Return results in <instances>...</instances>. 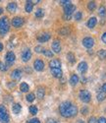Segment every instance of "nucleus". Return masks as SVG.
<instances>
[{
	"label": "nucleus",
	"instance_id": "obj_1",
	"mask_svg": "<svg viewBox=\"0 0 106 123\" xmlns=\"http://www.w3.org/2000/svg\"><path fill=\"white\" fill-rule=\"evenodd\" d=\"M59 112L63 117L71 118L77 115L78 107L71 101H64L59 105Z\"/></svg>",
	"mask_w": 106,
	"mask_h": 123
},
{
	"label": "nucleus",
	"instance_id": "obj_2",
	"mask_svg": "<svg viewBox=\"0 0 106 123\" xmlns=\"http://www.w3.org/2000/svg\"><path fill=\"white\" fill-rule=\"evenodd\" d=\"M9 30H10V25H9L8 18L4 16L0 19V35L1 36L6 35L9 32Z\"/></svg>",
	"mask_w": 106,
	"mask_h": 123
},
{
	"label": "nucleus",
	"instance_id": "obj_3",
	"mask_svg": "<svg viewBox=\"0 0 106 123\" xmlns=\"http://www.w3.org/2000/svg\"><path fill=\"white\" fill-rule=\"evenodd\" d=\"M79 98L82 102L88 104V102H89L90 99H91V95H90L89 92L87 91V90H81L80 93H79Z\"/></svg>",
	"mask_w": 106,
	"mask_h": 123
},
{
	"label": "nucleus",
	"instance_id": "obj_4",
	"mask_svg": "<svg viewBox=\"0 0 106 123\" xmlns=\"http://www.w3.org/2000/svg\"><path fill=\"white\" fill-rule=\"evenodd\" d=\"M5 59H6V62H7V67L12 65L14 62H15V59H16V55L13 51H8L6 53V56H5Z\"/></svg>",
	"mask_w": 106,
	"mask_h": 123
},
{
	"label": "nucleus",
	"instance_id": "obj_5",
	"mask_svg": "<svg viewBox=\"0 0 106 123\" xmlns=\"http://www.w3.org/2000/svg\"><path fill=\"white\" fill-rule=\"evenodd\" d=\"M82 45L84 47H87L88 49H90L93 45H94V39L93 37H87L82 39Z\"/></svg>",
	"mask_w": 106,
	"mask_h": 123
},
{
	"label": "nucleus",
	"instance_id": "obj_6",
	"mask_svg": "<svg viewBox=\"0 0 106 123\" xmlns=\"http://www.w3.org/2000/svg\"><path fill=\"white\" fill-rule=\"evenodd\" d=\"M11 24L15 28H21L25 24V21H24V19L22 17H15V18H13Z\"/></svg>",
	"mask_w": 106,
	"mask_h": 123
},
{
	"label": "nucleus",
	"instance_id": "obj_7",
	"mask_svg": "<svg viewBox=\"0 0 106 123\" xmlns=\"http://www.w3.org/2000/svg\"><path fill=\"white\" fill-rule=\"evenodd\" d=\"M51 35L49 33H41L37 36V40L39 43H46L50 39Z\"/></svg>",
	"mask_w": 106,
	"mask_h": 123
},
{
	"label": "nucleus",
	"instance_id": "obj_8",
	"mask_svg": "<svg viewBox=\"0 0 106 123\" xmlns=\"http://www.w3.org/2000/svg\"><path fill=\"white\" fill-rule=\"evenodd\" d=\"M34 68H35V70L40 72V71L44 69V62L41 59H36L34 62Z\"/></svg>",
	"mask_w": 106,
	"mask_h": 123
},
{
	"label": "nucleus",
	"instance_id": "obj_9",
	"mask_svg": "<svg viewBox=\"0 0 106 123\" xmlns=\"http://www.w3.org/2000/svg\"><path fill=\"white\" fill-rule=\"evenodd\" d=\"M31 58V51L29 48H26L22 52V60L24 62H28V61Z\"/></svg>",
	"mask_w": 106,
	"mask_h": 123
},
{
	"label": "nucleus",
	"instance_id": "obj_10",
	"mask_svg": "<svg viewBox=\"0 0 106 123\" xmlns=\"http://www.w3.org/2000/svg\"><path fill=\"white\" fill-rule=\"evenodd\" d=\"M76 10V6L73 4H69L67 6L64 7V14L68 15V16H72V14L74 13V11Z\"/></svg>",
	"mask_w": 106,
	"mask_h": 123
},
{
	"label": "nucleus",
	"instance_id": "obj_11",
	"mask_svg": "<svg viewBox=\"0 0 106 123\" xmlns=\"http://www.w3.org/2000/svg\"><path fill=\"white\" fill-rule=\"evenodd\" d=\"M52 50H53V52H55V53H60V51H61V43L58 39H55L54 42L52 43Z\"/></svg>",
	"mask_w": 106,
	"mask_h": 123
},
{
	"label": "nucleus",
	"instance_id": "obj_12",
	"mask_svg": "<svg viewBox=\"0 0 106 123\" xmlns=\"http://www.w3.org/2000/svg\"><path fill=\"white\" fill-rule=\"evenodd\" d=\"M51 74L54 78L60 79L63 77V71L61 70V68H53L51 69Z\"/></svg>",
	"mask_w": 106,
	"mask_h": 123
},
{
	"label": "nucleus",
	"instance_id": "obj_13",
	"mask_svg": "<svg viewBox=\"0 0 106 123\" xmlns=\"http://www.w3.org/2000/svg\"><path fill=\"white\" fill-rule=\"evenodd\" d=\"M88 63L86 62V61H82V62L78 65V70L80 71L82 74L86 73L88 71Z\"/></svg>",
	"mask_w": 106,
	"mask_h": 123
},
{
	"label": "nucleus",
	"instance_id": "obj_14",
	"mask_svg": "<svg viewBox=\"0 0 106 123\" xmlns=\"http://www.w3.org/2000/svg\"><path fill=\"white\" fill-rule=\"evenodd\" d=\"M21 77H22V70L20 69H15L12 71L11 73V78L14 80H20Z\"/></svg>",
	"mask_w": 106,
	"mask_h": 123
},
{
	"label": "nucleus",
	"instance_id": "obj_15",
	"mask_svg": "<svg viewBox=\"0 0 106 123\" xmlns=\"http://www.w3.org/2000/svg\"><path fill=\"white\" fill-rule=\"evenodd\" d=\"M49 67H50V69L61 68V61L59 59H52L49 62Z\"/></svg>",
	"mask_w": 106,
	"mask_h": 123
},
{
	"label": "nucleus",
	"instance_id": "obj_16",
	"mask_svg": "<svg viewBox=\"0 0 106 123\" xmlns=\"http://www.w3.org/2000/svg\"><path fill=\"white\" fill-rule=\"evenodd\" d=\"M17 8H18V5L16 2H10L7 5V11L10 13H14L17 11Z\"/></svg>",
	"mask_w": 106,
	"mask_h": 123
},
{
	"label": "nucleus",
	"instance_id": "obj_17",
	"mask_svg": "<svg viewBox=\"0 0 106 123\" xmlns=\"http://www.w3.org/2000/svg\"><path fill=\"white\" fill-rule=\"evenodd\" d=\"M96 24H97V19L95 17H91L90 19H88V21L87 23V26L89 29H93L95 26H96Z\"/></svg>",
	"mask_w": 106,
	"mask_h": 123
},
{
	"label": "nucleus",
	"instance_id": "obj_18",
	"mask_svg": "<svg viewBox=\"0 0 106 123\" xmlns=\"http://www.w3.org/2000/svg\"><path fill=\"white\" fill-rule=\"evenodd\" d=\"M9 121H10V116L8 114V111L0 114V122L1 123H9Z\"/></svg>",
	"mask_w": 106,
	"mask_h": 123
},
{
	"label": "nucleus",
	"instance_id": "obj_19",
	"mask_svg": "<svg viewBox=\"0 0 106 123\" xmlns=\"http://www.w3.org/2000/svg\"><path fill=\"white\" fill-rule=\"evenodd\" d=\"M79 81H80V79H79V76L78 75H76V74H73L72 76H71V78H70V84L72 85V86H76L78 83H79Z\"/></svg>",
	"mask_w": 106,
	"mask_h": 123
},
{
	"label": "nucleus",
	"instance_id": "obj_20",
	"mask_svg": "<svg viewBox=\"0 0 106 123\" xmlns=\"http://www.w3.org/2000/svg\"><path fill=\"white\" fill-rule=\"evenodd\" d=\"M44 95H45V90H44V88H43V87H39V88L37 89V91H36V97H37L39 99H41V98H44Z\"/></svg>",
	"mask_w": 106,
	"mask_h": 123
},
{
	"label": "nucleus",
	"instance_id": "obj_21",
	"mask_svg": "<svg viewBox=\"0 0 106 123\" xmlns=\"http://www.w3.org/2000/svg\"><path fill=\"white\" fill-rule=\"evenodd\" d=\"M21 110H22V105L20 104H14L13 106H12V111L14 112L15 114H19Z\"/></svg>",
	"mask_w": 106,
	"mask_h": 123
},
{
	"label": "nucleus",
	"instance_id": "obj_22",
	"mask_svg": "<svg viewBox=\"0 0 106 123\" xmlns=\"http://www.w3.org/2000/svg\"><path fill=\"white\" fill-rule=\"evenodd\" d=\"M33 9H34V4H33V2H31V1H27L26 6H25V10H26V12L30 13L31 11H33Z\"/></svg>",
	"mask_w": 106,
	"mask_h": 123
},
{
	"label": "nucleus",
	"instance_id": "obj_23",
	"mask_svg": "<svg viewBox=\"0 0 106 123\" xmlns=\"http://www.w3.org/2000/svg\"><path fill=\"white\" fill-rule=\"evenodd\" d=\"M20 90H21V92H23V93H28L29 90V87L27 83H22L20 85Z\"/></svg>",
	"mask_w": 106,
	"mask_h": 123
},
{
	"label": "nucleus",
	"instance_id": "obj_24",
	"mask_svg": "<svg viewBox=\"0 0 106 123\" xmlns=\"http://www.w3.org/2000/svg\"><path fill=\"white\" fill-rule=\"evenodd\" d=\"M98 15L102 18H105L106 17V8L104 6H100L98 8Z\"/></svg>",
	"mask_w": 106,
	"mask_h": 123
},
{
	"label": "nucleus",
	"instance_id": "obj_25",
	"mask_svg": "<svg viewBox=\"0 0 106 123\" xmlns=\"http://www.w3.org/2000/svg\"><path fill=\"white\" fill-rule=\"evenodd\" d=\"M67 59L70 63H75V61H76V58H75V54L72 53V52H68L67 53Z\"/></svg>",
	"mask_w": 106,
	"mask_h": 123
},
{
	"label": "nucleus",
	"instance_id": "obj_26",
	"mask_svg": "<svg viewBox=\"0 0 106 123\" xmlns=\"http://www.w3.org/2000/svg\"><path fill=\"white\" fill-rule=\"evenodd\" d=\"M70 29L68 28V27H64V28H62L60 31H59V33H60V35H62V36H68L69 34H70Z\"/></svg>",
	"mask_w": 106,
	"mask_h": 123
},
{
	"label": "nucleus",
	"instance_id": "obj_27",
	"mask_svg": "<svg viewBox=\"0 0 106 123\" xmlns=\"http://www.w3.org/2000/svg\"><path fill=\"white\" fill-rule=\"evenodd\" d=\"M97 55H98L99 59H101V60L106 59V50L105 49H100L97 52Z\"/></svg>",
	"mask_w": 106,
	"mask_h": 123
},
{
	"label": "nucleus",
	"instance_id": "obj_28",
	"mask_svg": "<svg viewBox=\"0 0 106 123\" xmlns=\"http://www.w3.org/2000/svg\"><path fill=\"white\" fill-rule=\"evenodd\" d=\"M96 98L98 101H103L106 98V94H104L103 92H98V94L96 96Z\"/></svg>",
	"mask_w": 106,
	"mask_h": 123
},
{
	"label": "nucleus",
	"instance_id": "obj_29",
	"mask_svg": "<svg viewBox=\"0 0 106 123\" xmlns=\"http://www.w3.org/2000/svg\"><path fill=\"white\" fill-rule=\"evenodd\" d=\"M95 8H96V3L94 1H89L88 3V9L89 11H93V10H95Z\"/></svg>",
	"mask_w": 106,
	"mask_h": 123
},
{
	"label": "nucleus",
	"instance_id": "obj_30",
	"mask_svg": "<svg viewBox=\"0 0 106 123\" xmlns=\"http://www.w3.org/2000/svg\"><path fill=\"white\" fill-rule=\"evenodd\" d=\"M26 98H27V100H28L29 102H33V101L35 99V94H33V93H29V94L27 95Z\"/></svg>",
	"mask_w": 106,
	"mask_h": 123
},
{
	"label": "nucleus",
	"instance_id": "obj_31",
	"mask_svg": "<svg viewBox=\"0 0 106 123\" xmlns=\"http://www.w3.org/2000/svg\"><path fill=\"white\" fill-rule=\"evenodd\" d=\"M44 16V11L43 9H37L35 11V17L36 18H42Z\"/></svg>",
	"mask_w": 106,
	"mask_h": 123
},
{
	"label": "nucleus",
	"instance_id": "obj_32",
	"mask_svg": "<svg viewBox=\"0 0 106 123\" xmlns=\"http://www.w3.org/2000/svg\"><path fill=\"white\" fill-rule=\"evenodd\" d=\"M37 111H38V109H37V107H36L35 105H30V106H29V113H30V114L35 115V114L37 113Z\"/></svg>",
	"mask_w": 106,
	"mask_h": 123
},
{
	"label": "nucleus",
	"instance_id": "obj_33",
	"mask_svg": "<svg viewBox=\"0 0 106 123\" xmlns=\"http://www.w3.org/2000/svg\"><path fill=\"white\" fill-rule=\"evenodd\" d=\"M42 53H43L46 57H52V56H53V52H52L51 50H49V49H44Z\"/></svg>",
	"mask_w": 106,
	"mask_h": 123
},
{
	"label": "nucleus",
	"instance_id": "obj_34",
	"mask_svg": "<svg viewBox=\"0 0 106 123\" xmlns=\"http://www.w3.org/2000/svg\"><path fill=\"white\" fill-rule=\"evenodd\" d=\"M43 50H44V48L42 46H40V45H37V46L35 47V51L36 53H42L43 52Z\"/></svg>",
	"mask_w": 106,
	"mask_h": 123
},
{
	"label": "nucleus",
	"instance_id": "obj_35",
	"mask_svg": "<svg viewBox=\"0 0 106 123\" xmlns=\"http://www.w3.org/2000/svg\"><path fill=\"white\" fill-rule=\"evenodd\" d=\"M82 18V12L78 11V12L75 13V20H77V21H80Z\"/></svg>",
	"mask_w": 106,
	"mask_h": 123
},
{
	"label": "nucleus",
	"instance_id": "obj_36",
	"mask_svg": "<svg viewBox=\"0 0 106 123\" xmlns=\"http://www.w3.org/2000/svg\"><path fill=\"white\" fill-rule=\"evenodd\" d=\"M7 69H8L7 65H6V64H4L3 62H1V61H0V71H2V72H4V71H7Z\"/></svg>",
	"mask_w": 106,
	"mask_h": 123
},
{
	"label": "nucleus",
	"instance_id": "obj_37",
	"mask_svg": "<svg viewBox=\"0 0 106 123\" xmlns=\"http://www.w3.org/2000/svg\"><path fill=\"white\" fill-rule=\"evenodd\" d=\"M45 123H60V122L55 118H47Z\"/></svg>",
	"mask_w": 106,
	"mask_h": 123
},
{
	"label": "nucleus",
	"instance_id": "obj_38",
	"mask_svg": "<svg viewBox=\"0 0 106 123\" xmlns=\"http://www.w3.org/2000/svg\"><path fill=\"white\" fill-rule=\"evenodd\" d=\"M81 112H82L83 115H87V114L88 113V108L87 106H83V107L81 109Z\"/></svg>",
	"mask_w": 106,
	"mask_h": 123
},
{
	"label": "nucleus",
	"instance_id": "obj_39",
	"mask_svg": "<svg viewBox=\"0 0 106 123\" xmlns=\"http://www.w3.org/2000/svg\"><path fill=\"white\" fill-rule=\"evenodd\" d=\"M60 4L62 5V6H67V5H69V4H72V2L71 1H69V0H67V1H66V0H62V1H60Z\"/></svg>",
	"mask_w": 106,
	"mask_h": 123
},
{
	"label": "nucleus",
	"instance_id": "obj_40",
	"mask_svg": "<svg viewBox=\"0 0 106 123\" xmlns=\"http://www.w3.org/2000/svg\"><path fill=\"white\" fill-rule=\"evenodd\" d=\"M96 122H97V119L94 116H90L88 118V123H96Z\"/></svg>",
	"mask_w": 106,
	"mask_h": 123
},
{
	"label": "nucleus",
	"instance_id": "obj_41",
	"mask_svg": "<svg viewBox=\"0 0 106 123\" xmlns=\"http://www.w3.org/2000/svg\"><path fill=\"white\" fill-rule=\"evenodd\" d=\"M27 123H40V121L37 118H33V119H29Z\"/></svg>",
	"mask_w": 106,
	"mask_h": 123
},
{
	"label": "nucleus",
	"instance_id": "obj_42",
	"mask_svg": "<svg viewBox=\"0 0 106 123\" xmlns=\"http://www.w3.org/2000/svg\"><path fill=\"white\" fill-rule=\"evenodd\" d=\"M4 112H7V108H6L4 105H0V114H1V113H4Z\"/></svg>",
	"mask_w": 106,
	"mask_h": 123
},
{
	"label": "nucleus",
	"instance_id": "obj_43",
	"mask_svg": "<svg viewBox=\"0 0 106 123\" xmlns=\"http://www.w3.org/2000/svg\"><path fill=\"white\" fill-rule=\"evenodd\" d=\"M97 123H106V117H103V116L99 117L97 119Z\"/></svg>",
	"mask_w": 106,
	"mask_h": 123
},
{
	"label": "nucleus",
	"instance_id": "obj_44",
	"mask_svg": "<svg viewBox=\"0 0 106 123\" xmlns=\"http://www.w3.org/2000/svg\"><path fill=\"white\" fill-rule=\"evenodd\" d=\"M101 39H102V42H103V43H105L106 44V32L102 35V37H101Z\"/></svg>",
	"mask_w": 106,
	"mask_h": 123
},
{
	"label": "nucleus",
	"instance_id": "obj_45",
	"mask_svg": "<svg viewBox=\"0 0 106 123\" xmlns=\"http://www.w3.org/2000/svg\"><path fill=\"white\" fill-rule=\"evenodd\" d=\"M63 19L64 20H66V21H69V20H71L72 19V16H68V15H63Z\"/></svg>",
	"mask_w": 106,
	"mask_h": 123
},
{
	"label": "nucleus",
	"instance_id": "obj_46",
	"mask_svg": "<svg viewBox=\"0 0 106 123\" xmlns=\"http://www.w3.org/2000/svg\"><path fill=\"white\" fill-rule=\"evenodd\" d=\"M101 92H103L104 94H106V83H104L103 85H102V87H101Z\"/></svg>",
	"mask_w": 106,
	"mask_h": 123
},
{
	"label": "nucleus",
	"instance_id": "obj_47",
	"mask_svg": "<svg viewBox=\"0 0 106 123\" xmlns=\"http://www.w3.org/2000/svg\"><path fill=\"white\" fill-rule=\"evenodd\" d=\"M3 50V44L2 43H0V51H2Z\"/></svg>",
	"mask_w": 106,
	"mask_h": 123
},
{
	"label": "nucleus",
	"instance_id": "obj_48",
	"mask_svg": "<svg viewBox=\"0 0 106 123\" xmlns=\"http://www.w3.org/2000/svg\"><path fill=\"white\" fill-rule=\"evenodd\" d=\"M76 123H84V121H83V120H82V119H79Z\"/></svg>",
	"mask_w": 106,
	"mask_h": 123
},
{
	"label": "nucleus",
	"instance_id": "obj_49",
	"mask_svg": "<svg viewBox=\"0 0 106 123\" xmlns=\"http://www.w3.org/2000/svg\"><path fill=\"white\" fill-rule=\"evenodd\" d=\"M2 13H3V9H2L1 7H0V15H1Z\"/></svg>",
	"mask_w": 106,
	"mask_h": 123
},
{
	"label": "nucleus",
	"instance_id": "obj_50",
	"mask_svg": "<svg viewBox=\"0 0 106 123\" xmlns=\"http://www.w3.org/2000/svg\"><path fill=\"white\" fill-rule=\"evenodd\" d=\"M88 53H89V54H92V50H91V49L88 50Z\"/></svg>",
	"mask_w": 106,
	"mask_h": 123
},
{
	"label": "nucleus",
	"instance_id": "obj_51",
	"mask_svg": "<svg viewBox=\"0 0 106 123\" xmlns=\"http://www.w3.org/2000/svg\"><path fill=\"white\" fill-rule=\"evenodd\" d=\"M105 112H106V109H105Z\"/></svg>",
	"mask_w": 106,
	"mask_h": 123
}]
</instances>
